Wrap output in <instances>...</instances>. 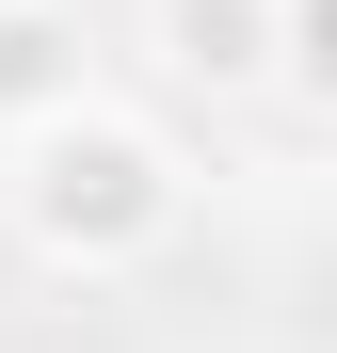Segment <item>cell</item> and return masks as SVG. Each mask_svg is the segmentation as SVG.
Wrapping results in <instances>:
<instances>
[{"mask_svg": "<svg viewBox=\"0 0 337 353\" xmlns=\"http://www.w3.org/2000/svg\"><path fill=\"white\" fill-rule=\"evenodd\" d=\"M0 225L48 257V273H129L193 225V161L177 129H145L129 97H65L32 129H0Z\"/></svg>", "mask_w": 337, "mask_h": 353, "instance_id": "obj_1", "label": "cell"}, {"mask_svg": "<svg viewBox=\"0 0 337 353\" xmlns=\"http://www.w3.org/2000/svg\"><path fill=\"white\" fill-rule=\"evenodd\" d=\"M145 65L177 81V97H273L289 0H145Z\"/></svg>", "mask_w": 337, "mask_h": 353, "instance_id": "obj_2", "label": "cell"}, {"mask_svg": "<svg viewBox=\"0 0 337 353\" xmlns=\"http://www.w3.org/2000/svg\"><path fill=\"white\" fill-rule=\"evenodd\" d=\"M65 97H96L81 17L65 0H0V129H32V112H65Z\"/></svg>", "mask_w": 337, "mask_h": 353, "instance_id": "obj_3", "label": "cell"}, {"mask_svg": "<svg viewBox=\"0 0 337 353\" xmlns=\"http://www.w3.org/2000/svg\"><path fill=\"white\" fill-rule=\"evenodd\" d=\"M273 97H305L337 129V0H289V65H273Z\"/></svg>", "mask_w": 337, "mask_h": 353, "instance_id": "obj_4", "label": "cell"}]
</instances>
